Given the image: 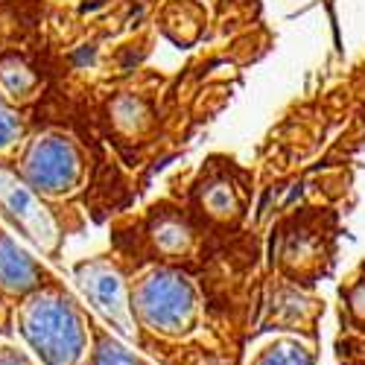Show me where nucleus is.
I'll return each mask as SVG.
<instances>
[{"label": "nucleus", "instance_id": "4", "mask_svg": "<svg viewBox=\"0 0 365 365\" xmlns=\"http://www.w3.org/2000/svg\"><path fill=\"white\" fill-rule=\"evenodd\" d=\"M36 284V266L12 242L0 240V287L6 289H26Z\"/></svg>", "mask_w": 365, "mask_h": 365}, {"label": "nucleus", "instance_id": "1", "mask_svg": "<svg viewBox=\"0 0 365 365\" xmlns=\"http://www.w3.org/2000/svg\"><path fill=\"white\" fill-rule=\"evenodd\" d=\"M24 336L50 365H76L82 359L85 333L68 301L36 298L24 313Z\"/></svg>", "mask_w": 365, "mask_h": 365}, {"label": "nucleus", "instance_id": "3", "mask_svg": "<svg viewBox=\"0 0 365 365\" xmlns=\"http://www.w3.org/2000/svg\"><path fill=\"white\" fill-rule=\"evenodd\" d=\"M82 289L94 298V304L114 324H120V330H132L129 327V304H126L123 281H120V275L114 269H108V266L82 269Z\"/></svg>", "mask_w": 365, "mask_h": 365}, {"label": "nucleus", "instance_id": "6", "mask_svg": "<svg viewBox=\"0 0 365 365\" xmlns=\"http://www.w3.org/2000/svg\"><path fill=\"white\" fill-rule=\"evenodd\" d=\"M257 365H313V356L298 345H275L257 359Z\"/></svg>", "mask_w": 365, "mask_h": 365}, {"label": "nucleus", "instance_id": "8", "mask_svg": "<svg viewBox=\"0 0 365 365\" xmlns=\"http://www.w3.org/2000/svg\"><path fill=\"white\" fill-rule=\"evenodd\" d=\"M0 365H29V362L15 356V354H4V356H0Z\"/></svg>", "mask_w": 365, "mask_h": 365}, {"label": "nucleus", "instance_id": "5", "mask_svg": "<svg viewBox=\"0 0 365 365\" xmlns=\"http://www.w3.org/2000/svg\"><path fill=\"white\" fill-rule=\"evenodd\" d=\"M73 175V155L65 143H50L44 149V167L36 164V178L44 185H65Z\"/></svg>", "mask_w": 365, "mask_h": 365}, {"label": "nucleus", "instance_id": "7", "mask_svg": "<svg viewBox=\"0 0 365 365\" xmlns=\"http://www.w3.org/2000/svg\"><path fill=\"white\" fill-rule=\"evenodd\" d=\"M94 365H140L126 348H120L117 342H103L97 351V362Z\"/></svg>", "mask_w": 365, "mask_h": 365}, {"label": "nucleus", "instance_id": "2", "mask_svg": "<svg viewBox=\"0 0 365 365\" xmlns=\"http://www.w3.org/2000/svg\"><path fill=\"white\" fill-rule=\"evenodd\" d=\"M138 310L143 322L164 333L187 330L196 313L193 287L173 272H155L138 292Z\"/></svg>", "mask_w": 365, "mask_h": 365}]
</instances>
